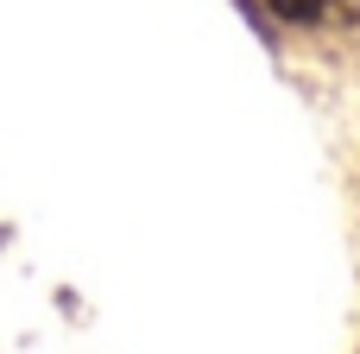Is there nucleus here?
Segmentation results:
<instances>
[{
  "instance_id": "obj_1",
  "label": "nucleus",
  "mask_w": 360,
  "mask_h": 354,
  "mask_svg": "<svg viewBox=\"0 0 360 354\" xmlns=\"http://www.w3.org/2000/svg\"><path fill=\"white\" fill-rule=\"evenodd\" d=\"M278 19H291V25H310V19H323V6L329 0H266Z\"/></svg>"
}]
</instances>
